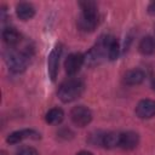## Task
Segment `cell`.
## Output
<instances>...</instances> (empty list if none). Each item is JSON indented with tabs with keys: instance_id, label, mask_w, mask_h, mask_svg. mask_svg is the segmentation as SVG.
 Segmentation results:
<instances>
[{
	"instance_id": "1",
	"label": "cell",
	"mask_w": 155,
	"mask_h": 155,
	"mask_svg": "<svg viewBox=\"0 0 155 155\" xmlns=\"http://www.w3.org/2000/svg\"><path fill=\"white\" fill-rule=\"evenodd\" d=\"M81 15L78 18V27L80 30L90 33L98 25V10L97 4L93 1H80Z\"/></svg>"
},
{
	"instance_id": "2",
	"label": "cell",
	"mask_w": 155,
	"mask_h": 155,
	"mask_svg": "<svg viewBox=\"0 0 155 155\" xmlns=\"http://www.w3.org/2000/svg\"><path fill=\"white\" fill-rule=\"evenodd\" d=\"M85 90V85L80 79H68L63 81L57 91L58 98L63 103H70L75 99H78Z\"/></svg>"
},
{
	"instance_id": "3",
	"label": "cell",
	"mask_w": 155,
	"mask_h": 155,
	"mask_svg": "<svg viewBox=\"0 0 155 155\" xmlns=\"http://www.w3.org/2000/svg\"><path fill=\"white\" fill-rule=\"evenodd\" d=\"M31 53L29 50H23V51H10L6 54V63L8 69L12 73H22L27 69L29 59H30Z\"/></svg>"
},
{
	"instance_id": "4",
	"label": "cell",
	"mask_w": 155,
	"mask_h": 155,
	"mask_svg": "<svg viewBox=\"0 0 155 155\" xmlns=\"http://www.w3.org/2000/svg\"><path fill=\"white\" fill-rule=\"evenodd\" d=\"M107 38L108 35H103L96 42V45L85 54V63L90 67L97 65L102 63L105 58H108L107 52Z\"/></svg>"
},
{
	"instance_id": "5",
	"label": "cell",
	"mask_w": 155,
	"mask_h": 155,
	"mask_svg": "<svg viewBox=\"0 0 155 155\" xmlns=\"http://www.w3.org/2000/svg\"><path fill=\"white\" fill-rule=\"evenodd\" d=\"M70 119L71 122L78 127H85L87 126L92 120V113L87 107L78 105L74 107L70 111Z\"/></svg>"
},
{
	"instance_id": "6",
	"label": "cell",
	"mask_w": 155,
	"mask_h": 155,
	"mask_svg": "<svg viewBox=\"0 0 155 155\" xmlns=\"http://www.w3.org/2000/svg\"><path fill=\"white\" fill-rule=\"evenodd\" d=\"M62 51H63V46L61 44H57L48 54L47 71L52 81H56L57 75H58V67H59V59L62 56Z\"/></svg>"
},
{
	"instance_id": "7",
	"label": "cell",
	"mask_w": 155,
	"mask_h": 155,
	"mask_svg": "<svg viewBox=\"0 0 155 155\" xmlns=\"http://www.w3.org/2000/svg\"><path fill=\"white\" fill-rule=\"evenodd\" d=\"M85 63V56L82 53H71L67 57L65 62H64V68H65V73L70 76L75 75L79 73V70L81 69L82 64Z\"/></svg>"
},
{
	"instance_id": "8",
	"label": "cell",
	"mask_w": 155,
	"mask_h": 155,
	"mask_svg": "<svg viewBox=\"0 0 155 155\" xmlns=\"http://www.w3.org/2000/svg\"><path fill=\"white\" fill-rule=\"evenodd\" d=\"M39 138H40L39 132H36L35 130H31V128H24V130L15 131L11 134H8L6 140L10 144H17L24 139H39Z\"/></svg>"
},
{
	"instance_id": "9",
	"label": "cell",
	"mask_w": 155,
	"mask_h": 155,
	"mask_svg": "<svg viewBox=\"0 0 155 155\" xmlns=\"http://www.w3.org/2000/svg\"><path fill=\"white\" fill-rule=\"evenodd\" d=\"M136 114L140 119H150L155 116V101L142 99L136 107Z\"/></svg>"
},
{
	"instance_id": "10",
	"label": "cell",
	"mask_w": 155,
	"mask_h": 155,
	"mask_svg": "<svg viewBox=\"0 0 155 155\" xmlns=\"http://www.w3.org/2000/svg\"><path fill=\"white\" fill-rule=\"evenodd\" d=\"M139 143V136L138 133L133 131H127L124 133H120V148L125 150H132L134 149Z\"/></svg>"
},
{
	"instance_id": "11",
	"label": "cell",
	"mask_w": 155,
	"mask_h": 155,
	"mask_svg": "<svg viewBox=\"0 0 155 155\" xmlns=\"http://www.w3.org/2000/svg\"><path fill=\"white\" fill-rule=\"evenodd\" d=\"M2 40L7 46L12 47V46H17L21 42L22 35L15 28H10L8 27V28H5L2 30Z\"/></svg>"
},
{
	"instance_id": "12",
	"label": "cell",
	"mask_w": 155,
	"mask_h": 155,
	"mask_svg": "<svg viewBox=\"0 0 155 155\" xmlns=\"http://www.w3.org/2000/svg\"><path fill=\"white\" fill-rule=\"evenodd\" d=\"M145 78V74L143 70L140 69H132V70H128L125 75H124V84L128 85V86H133V85H139L140 82H143Z\"/></svg>"
},
{
	"instance_id": "13",
	"label": "cell",
	"mask_w": 155,
	"mask_h": 155,
	"mask_svg": "<svg viewBox=\"0 0 155 155\" xmlns=\"http://www.w3.org/2000/svg\"><path fill=\"white\" fill-rule=\"evenodd\" d=\"M16 13L17 17L22 21H29L35 15V8L29 2H19L16 6Z\"/></svg>"
},
{
	"instance_id": "14",
	"label": "cell",
	"mask_w": 155,
	"mask_h": 155,
	"mask_svg": "<svg viewBox=\"0 0 155 155\" xmlns=\"http://www.w3.org/2000/svg\"><path fill=\"white\" fill-rule=\"evenodd\" d=\"M107 52H108V59L109 61H115L119 57L120 53V45L116 38L108 35L107 38Z\"/></svg>"
},
{
	"instance_id": "15",
	"label": "cell",
	"mask_w": 155,
	"mask_h": 155,
	"mask_svg": "<svg viewBox=\"0 0 155 155\" xmlns=\"http://www.w3.org/2000/svg\"><path fill=\"white\" fill-rule=\"evenodd\" d=\"M102 147L107 149H113L120 145V133L117 132H107L102 137Z\"/></svg>"
},
{
	"instance_id": "16",
	"label": "cell",
	"mask_w": 155,
	"mask_h": 155,
	"mask_svg": "<svg viewBox=\"0 0 155 155\" xmlns=\"http://www.w3.org/2000/svg\"><path fill=\"white\" fill-rule=\"evenodd\" d=\"M46 122L50 125H58L64 119V113L61 108H52L50 109L45 115Z\"/></svg>"
},
{
	"instance_id": "17",
	"label": "cell",
	"mask_w": 155,
	"mask_h": 155,
	"mask_svg": "<svg viewBox=\"0 0 155 155\" xmlns=\"http://www.w3.org/2000/svg\"><path fill=\"white\" fill-rule=\"evenodd\" d=\"M138 50L142 54H145V56L154 53V51H155V39L153 36H144L140 40L139 45H138Z\"/></svg>"
},
{
	"instance_id": "18",
	"label": "cell",
	"mask_w": 155,
	"mask_h": 155,
	"mask_svg": "<svg viewBox=\"0 0 155 155\" xmlns=\"http://www.w3.org/2000/svg\"><path fill=\"white\" fill-rule=\"evenodd\" d=\"M18 155H39V154H38V151H36L35 149H33V148H24V149H22V150L18 153Z\"/></svg>"
},
{
	"instance_id": "19",
	"label": "cell",
	"mask_w": 155,
	"mask_h": 155,
	"mask_svg": "<svg viewBox=\"0 0 155 155\" xmlns=\"http://www.w3.org/2000/svg\"><path fill=\"white\" fill-rule=\"evenodd\" d=\"M148 12H149L150 15H153V16H155V1H153V2H150V5L148 6Z\"/></svg>"
},
{
	"instance_id": "20",
	"label": "cell",
	"mask_w": 155,
	"mask_h": 155,
	"mask_svg": "<svg viewBox=\"0 0 155 155\" xmlns=\"http://www.w3.org/2000/svg\"><path fill=\"white\" fill-rule=\"evenodd\" d=\"M76 155H93V154H92V153H90V151H85V150H82V151L78 153Z\"/></svg>"
},
{
	"instance_id": "21",
	"label": "cell",
	"mask_w": 155,
	"mask_h": 155,
	"mask_svg": "<svg viewBox=\"0 0 155 155\" xmlns=\"http://www.w3.org/2000/svg\"><path fill=\"white\" fill-rule=\"evenodd\" d=\"M153 90L155 91V80H154V82H153Z\"/></svg>"
}]
</instances>
